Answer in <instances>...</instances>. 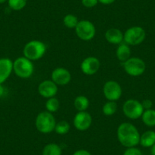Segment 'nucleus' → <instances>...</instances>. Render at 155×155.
Returning a JSON list of instances; mask_svg holds the SVG:
<instances>
[{
	"mask_svg": "<svg viewBox=\"0 0 155 155\" xmlns=\"http://www.w3.org/2000/svg\"><path fill=\"white\" fill-rule=\"evenodd\" d=\"M141 118L145 126L148 127L155 126V110L153 109L144 110Z\"/></svg>",
	"mask_w": 155,
	"mask_h": 155,
	"instance_id": "6ab92c4d",
	"label": "nucleus"
},
{
	"mask_svg": "<svg viewBox=\"0 0 155 155\" xmlns=\"http://www.w3.org/2000/svg\"><path fill=\"white\" fill-rule=\"evenodd\" d=\"M116 135L120 144L127 148L136 147L139 144L141 135L132 123H121L117 129Z\"/></svg>",
	"mask_w": 155,
	"mask_h": 155,
	"instance_id": "f257e3e1",
	"label": "nucleus"
},
{
	"mask_svg": "<svg viewBox=\"0 0 155 155\" xmlns=\"http://www.w3.org/2000/svg\"><path fill=\"white\" fill-rule=\"evenodd\" d=\"M59 107H60L59 101L57 98L55 97L47 99V102L45 104V107L47 109V111L50 112L51 113H53L57 111L59 109Z\"/></svg>",
	"mask_w": 155,
	"mask_h": 155,
	"instance_id": "4be33fe9",
	"label": "nucleus"
},
{
	"mask_svg": "<svg viewBox=\"0 0 155 155\" xmlns=\"http://www.w3.org/2000/svg\"><path fill=\"white\" fill-rule=\"evenodd\" d=\"M101 62L94 56H88L85 58L81 63V70L86 75H93L100 69Z\"/></svg>",
	"mask_w": 155,
	"mask_h": 155,
	"instance_id": "f8f14e48",
	"label": "nucleus"
},
{
	"mask_svg": "<svg viewBox=\"0 0 155 155\" xmlns=\"http://www.w3.org/2000/svg\"><path fill=\"white\" fill-rule=\"evenodd\" d=\"M105 39L110 44L119 45L123 43V39H124V34L118 28H112L106 31Z\"/></svg>",
	"mask_w": 155,
	"mask_h": 155,
	"instance_id": "2eb2a0df",
	"label": "nucleus"
},
{
	"mask_svg": "<svg viewBox=\"0 0 155 155\" xmlns=\"http://www.w3.org/2000/svg\"><path fill=\"white\" fill-rule=\"evenodd\" d=\"M90 105V101L87 97L84 95H79L74 99V108L78 112L86 111Z\"/></svg>",
	"mask_w": 155,
	"mask_h": 155,
	"instance_id": "a211bd4d",
	"label": "nucleus"
},
{
	"mask_svg": "<svg viewBox=\"0 0 155 155\" xmlns=\"http://www.w3.org/2000/svg\"><path fill=\"white\" fill-rule=\"evenodd\" d=\"M51 80L58 86L66 85L71 81V74L66 68L59 67L52 71Z\"/></svg>",
	"mask_w": 155,
	"mask_h": 155,
	"instance_id": "9b49d317",
	"label": "nucleus"
},
{
	"mask_svg": "<svg viewBox=\"0 0 155 155\" xmlns=\"http://www.w3.org/2000/svg\"><path fill=\"white\" fill-rule=\"evenodd\" d=\"M98 0H81V4L85 8H94L98 4Z\"/></svg>",
	"mask_w": 155,
	"mask_h": 155,
	"instance_id": "bb28decb",
	"label": "nucleus"
},
{
	"mask_svg": "<svg viewBox=\"0 0 155 155\" xmlns=\"http://www.w3.org/2000/svg\"><path fill=\"white\" fill-rule=\"evenodd\" d=\"M6 2H8V0H0V4H4Z\"/></svg>",
	"mask_w": 155,
	"mask_h": 155,
	"instance_id": "473e14b6",
	"label": "nucleus"
},
{
	"mask_svg": "<svg viewBox=\"0 0 155 155\" xmlns=\"http://www.w3.org/2000/svg\"><path fill=\"white\" fill-rule=\"evenodd\" d=\"M123 67L129 75L138 77L144 74L146 69V64L143 59L138 57H130L123 62Z\"/></svg>",
	"mask_w": 155,
	"mask_h": 155,
	"instance_id": "423d86ee",
	"label": "nucleus"
},
{
	"mask_svg": "<svg viewBox=\"0 0 155 155\" xmlns=\"http://www.w3.org/2000/svg\"><path fill=\"white\" fill-rule=\"evenodd\" d=\"M117 108H118V107H117V104L116 103V101H108L103 106L102 111L105 116H111L116 113Z\"/></svg>",
	"mask_w": 155,
	"mask_h": 155,
	"instance_id": "412c9836",
	"label": "nucleus"
},
{
	"mask_svg": "<svg viewBox=\"0 0 155 155\" xmlns=\"http://www.w3.org/2000/svg\"><path fill=\"white\" fill-rule=\"evenodd\" d=\"M141 104H142V107L144 110H150V109H152V107H153V102L149 99L144 100L141 102Z\"/></svg>",
	"mask_w": 155,
	"mask_h": 155,
	"instance_id": "cd10ccee",
	"label": "nucleus"
},
{
	"mask_svg": "<svg viewBox=\"0 0 155 155\" xmlns=\"http://www.w3.org/2000/svg\"><path fill=\"white\" fill-rule=\"evenodd\" d=\"M4 93H5V88L2 86V84H0V97L2 96H3Z\"/></svg>",
	"mask_w": 155,
	"mask_h": 155,
	"instance_id": "7c9ffc66",
	"label": "nucleus"
},
{
	"mask_svg": "<svg viewBox=\"0 0 155 155\" xmlns=\"http://www.w3.org/2000/svg\"><path fill=\"white\" fill-rule=\"evenodd\" d=\"M123 155H142L141 150L136 147H128L125 150Z\"/></svg>",
	"mask_w": 155,
	"mask_h": 155,
	"instance_id": "a878e982",
	"label": "nucleus"
},
{
	"mask_svg": "<svg viewBox=\"0 0 155 155\" xmlns=\"http://www.w3.org/2000/svg\"><path fill=\"white\" fill-rule=\"evenodd\" d=\"M47 46L44 42L37 40L31 41L25 44L23 49L24 56L33 61L39 60L45 55Z\"/></svg>",
	"mask_w": 155,
	"mask_h": 155,
	"instance_id": "f03ea898",
	"label": "nucleus"
},
{
	"mask_svg": "<svg viewBox=\"0 0 155 155\" xmlns=\"http://www.w3.org/2000/svg\"><path fill=\"white\" fill-rule=\"evenodd\" d=\"M115 1H116V0H98V2H99L100 3L105 5H111V4H113Z\"/></svg>",
	"mask_w": 155,
	"mask_h": 155,
	"instance_id": "c756f323",
	"label": "nucleus"
},
{
	"mask_svg": "<svg viewBox=\"0 0 155 155\" xmlns=\"http://www.w3.org/2000/svg\"><path fill=\"white\" fill-rule=\"evenodd\" d=\"M116 55L118 60L123 63L131 57V48L126 43H122L119 44V47L116 49Z\"/></svg>",
	"mask_w": 155,
	"mask_h": 155,
	"instance_id": "dca6fc26",
	"label": "nucleus"
},
{
	"mask_svg": "<svg viewBox=\"0 0 155 155\" xmlns=\"http://www.w3.org/2000/svg\"><path fill=\"white\" fill-rule=\"evenodd\" d=\"M13 71L18 77L26 79L34 73V64L32 61L25 56L18 57L13 62Z\"/></svg>",
	"mask_w": 155,
	"mask_h": 155,
	"instance_id": "20e7f679",
	"label": "nucleus"
},
{
	"mask_svg": "<svg viewBox=\"0 0 155 155\" xmlns=\"http://www.w3.org/2000/svg\"><path fill=\"white\" fill-rule=\"evenodd\" d=\"M72 155H91V153L87 150L80 149V150H78L75 152H74V153Z\"/></svg>",
	"mask_w": 155,
	"mask_h": 155,
	"instance_id": "c85d7f7f",
	"label": "nucleus"
},
{
	"mask_svg": "<svg viewBox=\"0 0 155 155\" xmlns=\"http://www.w3.org/2000/svg\"><path fill=\"white\" fill-rule=\"evenodd\" d=\"M42 155H62V148L56 143H50L44 147Z\"/></svg>",
	"mask_w": 155,
	"mask_h": 155,
	"instance_id": "aec40b11",
	"label": "nucleus"
},
{
	"mask_svg": "<svg viewBox=\"0 0 155 155\" xmlns=\"http://www.w3.org/2000/svg\"><path fill=\"white\" fill-rule=\"evenodd\" d=\"M28 0H8V7L14 11H21L27 5Z\"/></svg>",
	"mask_w": 155,
	"mask_h": 155,
	"instance_id": "393cba45",
	"label": "nucleus"
},
{
	"mask_svg": "<svg viewBox=\"0 0 155 155\" xmlns=\"http://www.w3.org/2000/svg\"><path fill=\"white\" fill-rule=\"evenodd\" d=\"M144 110L141 102L135 99L127 100L123 104V112L125 116L130 120H138L141 118Z\"/></svg>",
	"mask_w": 155,
	"mask_h": 155,
	"instance_id": "6e6552de",
	"label": "nucleus"
},
{
	"mask_svg": "<svg viewBox=\"0 0 155 155\" xmlns=\"http://www.w3.org/2000/svg\"><path fill=\"white\" fill-rule=\"evenodd\" d=\"M139 144L144 147H151L155 144V132L147 130L140 136Z\"/></svg>",
	"mask_w": 155,
	"mask_h": 155,
	"instance_id": "f3484780",
	"label": "nucleus"
},
{
	"mask_svg": "<svg viewBox=\"0 0 155 155\" xmlns=\"http://www.w3.org/2000/svg\"><path fill=\"white\" fill-rule=\"evenodd\" d=\"M13 71V62L8 58L0 59V84L5 82Z\"/></svg>",
	"mask_w": 155,
	"mask_h": 155,
	"instance_id": "4468645a",
	"label": "nucleus"
},
{
	"mask_svg": "<svg viewBox=\"0 0 155 155\" xmlns=\"http://www.w3.org/2000/svg\"><path fill=\"white\" fill-rule=\"evenodd\" d=\"M37 91L41 97L49 99L55 97L58 93V85L52 80H45L39 84Z\"/></svg>",
	"mask_w": 155,
	"mask_h": 155,
	"instance_id": "ddd939ff",
	"label": "nucleus"
},
{
	"mask_svg": "<svg viewBox=\"0 0 155 155\" xmlns=\"http://www.w3.org/2000/svg\"><path fill=\"white\" fill-rule=\"evenodd\" d=\"M92 124V116L87 111L78 112L73 120V125L78 131H86Z\"/></svg>",
	"mask_w": 155,
	"mask_h": 155,
	"instance_id": "9d476101",
	"label": "nucleus"
},
{
	"mask_svg": "<svg viewBox=\"0 0 155 155\" xmlns=\"http://www.w3.org/2000/svg\"><path fill=\"white\" fill-rule=\"evenodd\" d=\"M74 31L77 37L84 41H91L96 35V28L94 25L88 20L79 21Z\"/></svg>",
	"mask_w": 155,
	"mask_h": 155,
	"instance_id": "0eeeda50",
	"label": "nucleus"
},
{
	"mask_svg": "<svg viewBox=\"0 0 155 155\" xmlns=\"http://www.w3.org/2000/svg\"><path fill=\"white\" fill-rule=\"evenodd\" d=\"M56 121L53 113L43 111L38 113L35 120V126L37 131L43 134H49L53 132Z\"/></svg>",
	"mask_w": 155,
	"mask_h": 155,
	"instance_id": "7ed1b4c3",
	"label": "nucleus"
},
{
	"mask_svg": "<svg viewBox=\"0 0 155 155\" xmlns=\"http://www.w3.org/2000/svg\"><path fill=\"white\" fill-rule=\"evenodd\" d=\"M78 21V18L72 14H68L63 18V25L69 29H74Z\"/></svg>",
	"mask_w": 155,
	"mask_h": 155,
	"instance_id": "5701e85b",
	"label": "nucleus"
},
{
	"mask_svg": "<svg viewBox=\"0 0 155 155\" xmlns=\"http://www.w3.org/2000/svg\"><path fill=\"white\" fill-rule=\"evenodd\" d=\"M70 130V124L65 120H62L56 123L54 131L59 135H65Z\"/></svg>",
	"mask_w": 155,
	"mask_h": 155,
	"instance_id": "b1692460",
	"label": "nucleus"
},
{
	"mask_svg": "<svg viewBox=\"0 0 155 155\" xmlns=\"http://www.w3.org/2000/svg\"><path fill=\"white\" fill-rule=\"evenodd\" d=\"M103 92L106 99L109 101H118L122 96L123 90L120 84L116 81H108L104 84Z\"/></svg>",
	"mask_w": 155,
	"mask_h": 155,
	"instance_id": "1a4fd4ad",
	"label": "nucleus"
},
{
	"mask_svg": "<svg viewBox=\"0 0 155 155\" xmlns=\"http://www.w3.org/2000/svg\"><path fill=\"white\" fill-rule=\"evenodd\" d=\"M150 154L155 155V144L150 147Z\"/></svg>",
	"mask_w": 155,
	"mask_h": 155,
	"instance_id": "2f4dec72",
	"label": "nucleus"
},
{
	"mask_svg": "<svg viewBox=\"0 0 155 155\" xmlns=\"http://www.w3.org/2000/svg\"><path fill=\"white\" fill-rule=\"evenodd\" d=\"M146 32L142 27L133 26L128 28L124 33L123 41L129 46H137L145 40Z\"/></svg>",
	"mask_w": 155,
	"mask_h": 155,
	"instance_id": "39448f33",
	"label": "nucleus"
}]
</instances>
